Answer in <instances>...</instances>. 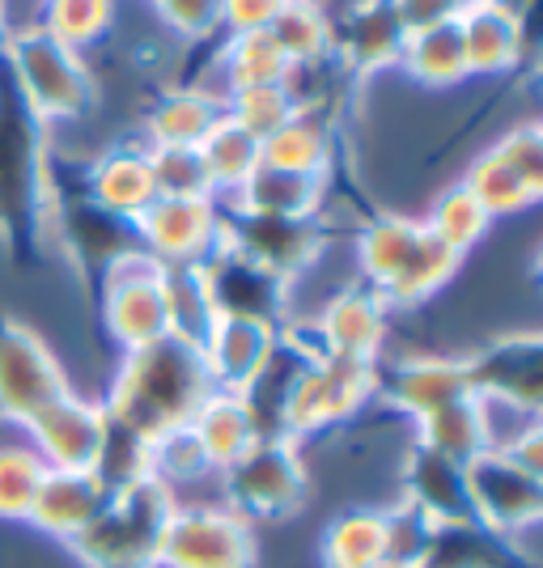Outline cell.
Returning <instances> with one entry per match:
<instances>
[{
  "label": "cell",
  "mask_w": 543,
  "mask_h": 568,
  "mask_svg": "<svg viewBox=\"0 0 543 568\" xmlns=\"http://www.w3.org/2000/svg\"><path fill=\"white\" fill-rule=\"evenodd\" d=\"M26 446L43 458L48 471H98L107 467V454L115 442V425L98 395L69 386L64 395L34 412L22 425Z\"/></svg>",
  "instance_id": "30bf717a"
},
{
  "label": "cell",
  "mask_w": 543,
  "mask_h": 568,
  "mask_svg": "<svg viewBox=\"0 0 543 568\" xmlns=\"http://www.w3.org/2000/svg\"><path fill=\"white\" fill-rule=\"evenodd\" d=\"M4 30H9V4L0 0V39H4Z\"/></svg>",
  "instance_id": "f35d334b"
},
{
  "label": "cell",
  "mask_w": 543,
  "mask_h": 568,
  "mask_svg": "<svg viewBox=\"0 0 543 568\" xmlns=\"http://www.w3.org/2000/svg\"><path fill=\"white\" fill-rule=\"evenodd\" d=\"M421 225H425V234H433L442 246H450L459 260H467L472 251H480V246L489 242L496 221L480 209V200H475L463 183H450V187L429 195Z\"/></svg>",
  "instance_id": "f546056e"
},
{
  "label": "cell",
  "mask_w": 543,
  "mask_h": 568,
  "mask_svg": "<svg viewBox=\"0 0 543 568\" xmlns=\"http://www.w3.org/2000/svg\"><path fill=\"white\" fill-rule=\"evenodd\" d=\"M386 568H429V565H386Z\"/></svg>",
  "instance_id": "ab89813d"
},
{
  "label": "cell",
  "mask_w": 543,
  "mask_h": 568,
  "mask_svg": "<svg viewBox=\"0 0 543 568\" xmlns=\"http://www.w3.org/2000/svg\"><path fill=\"white\" fill-rule=\"evenodd\" d=\"M335 144H340L335 115L298 106L293 119H289L284 128H276V132L260 144V153H263V166L293 170V174H314V179H331Z\"/></svg>",
  "instance_id": "484cf974"
},
{
  "label": "cell",
  "mask_w": 543,
  "mask_h": 568,
  "mask_svg": "<svg viewBox=\"0 0 543 568\" xmlns=\"http://www.w3.org/2000/svg\"><path fill=\"white\" fill-rule=\"evenodd\" d=\"M119 22V0H43L39 26L77 55H94L111 43Z\"/></svg>",
  "instance_id": "4dcf8cb0"
},
{
  "label": "cell",
  "mask_w": 543,
  "mask_h": 568,
  "mask_svg": "<svg viewBox=\"0 0 543 568\" xmlns=\"http://www.w3.org/2000/svg\"><path fill=\"white\" fill-rule=\"evenodd\" d=\"M209 72H213L217 98H230L238 90H255V85H281L289 77V60L281 55L276 39L268 30H251V34H221L209 55Z\"/></svg>",
  "instance_id": "d4e9b609"
},
{
  "label": "cell",
  "mask_w": 543,
  "mask_h": 568,
  "mask_svg": "<svg viewBox=\"0 0 543 568\" xmlns=\"http://www.w3.org/2000/svg\"><path fill=\"white\" fill-rule=\"evenodd\" d=\"M284 0H221V34H251L276 22Z\"/></svg>",
  "instance_id": "8d00e7d4"
},
{
  "label": "cell",
  "mask_w": 543,
  "mask_h": 568,
  "mask_svg": "<svg viewBox=\"0 0 543 568\" xmlns=\"http://www.w3.org/2000/svg\"><path fill=\"white\" fill-rule=\"evenodd\" d=\"M395 72H400L408 85L425 90V94H454V90L472 85L459 26L438 22V26H425V30H408Z\"/></svg>",
  "instance_id": "603a6c76"
},
{
  "label": "cell",
  "mask_w": 543,
  "mask_h": 568,
  "mask_svg": "<svg viewBox=\"0 0 543 568\" xmlns=\"http://www.w3.org/2000/svg\"><path fill=\"white\" fill-rule=\"evenodd\" d=\"M179 497L153 475L119 479L98 518L69 544L81 568H158V544Z\"/></svg>",
  "instance_id": "277c9868"
},
{
  "label": "cell",
  "mask_w": 543,
  "mask_h": 568,
  "mask_svg": "<svg viewBox=\"0 0 543 568\" xmlns=\"http://www.w3.org/2000/svg\"><path fill=\"white\" fill-rule=\"evenodd\" d=\"M421 246H425L421 216L403 213V209L365 213L356 221L353 234H349V260H353L356 284H365L379 297H386L408 276V267L416 263Z\"/></svg>",
  "instance_id": "e0dca14e"
},
{
  "label": "cell",
  "mask_w": 543,
  "mask_h": 568,
  "mask_svg": "<svg viewBox=\"0 0 543 568\" xmlns=\"http://www.w3.org/2000/svg\"><path fill=\"white\" fill-rule=\"evenodd\" d=\"M0 69L9 77L18 106L34 119L39 132L90 123L102 106L94 60L51 39L39 22L18 26L0 39Z\"/></svg>",
  "instance_id": "7a4b0ae2"
},
{
  "label": "cell",
  "mask_w": 543,
  "mask_h": 568,
  "mask_svg": "<svg viewBox=\"0 0 543 568\" xmlns=\"http://www.w3.org/2000/svg\"><path fill=\"white\" fill-rule=\"evenodd\" d=\"M463 484V514L472 526L489 530L493 539L514 544L519 535H535L543 521V475L519 467L501 450L475 454L459 467Z\"/></svg>",
  "instance_id": "9c48e42d"
},
{
  "label": "cell",
  "mask_w": 543,
  "mask_h": 568,
  "mask_svg": "<svg viewBox=\"0 0 543 568\" xmlns=\"http://www.w3.org/2000/svg\"><path fill=\"white\" fill-rule=\"evenodd\" d=\"M331 195V179L314 174H293V170L255 166L247 174V183L221 200L230 216H251V221H314L323 213Z\"/></svg>",
  "instance_id": "ffe728a7"
},
{
  "label": "cell",
  "mask_w": 543,
  "mask_h": 568,
  "mask_svg": "<svg viewBox=\"0 0 543 568\" xmlns=\"http://www.w3.org/2000/svg\"><path fill=\"white\" fill-rule=\"evenodd\" d=\"M281 348V318L242 314V310H221L200 339V356L213 378V390H230V395H255L260 382L272 374Z\"/></svg>",
  "instance_id": "4fadbf2b"
},
{
  "label": "cell",
  "mask_w": 543,
  "mask_h": 568,
  "mask_svg": "<svg viewBox=\"0 0 543 568\" xmlns=\"http://www.w3.org/2000/svg\"><path fill=\"white\" fill-rule=\"evenodd\" d=\"M107 493H111V484L98 471H48L26 526H34L39 535L69 547L98 518V509L107 505Z\"/></svg>",
  "instance_id": "7402d4cb"
},
{
  "label": "cell",
  "mask_w": 543,
  "mask_h": 568,
  "mask_svg": "<svg viewBox=\"0 0 543 568\" xmlns=\"http://www.w3.org/2000/svg\"><path fill=\"white\" fill-rule=\"evenodd\" d=\"M217 497L251 526L298 518L310 500V467L302 442L268 428L263 437H255V446H247L217 475Z\"/></svg>",
  "instance_id": "5b68a950"
},
{
  "label": "cell",
  "mask_w": 543,
  "mask_h": 568,
  "mask_svg": "<svg viewBox=\"0 0 543 568\" xmlns=\"http://www.w3.org/2000/svg\"><path fill=\"white\" fill-rule=\"evenodd\" d=\"M472 395H496L540 407V335L505 332L484 339L480 348L463 353Z\"/></svg>",
  "instance_id": "44dd1931"
},
{
  "label": "cell",
  "mask_w": 543,
  "mask_h": 568,
  "mask_svg": "<svg viewBox=\"0 0 543 568\" xmlns=\"http://www.w3.org/2000/svg\"><path fill=\"white\" fill-rule=\"evenodd\" d=\"M501 4H522V9H526V0H501Z\"/></svg>",
  "instance_id": "60d3db41"
},
{
  "label": "cell",
  "mask_w": 543,
  "mask_h": 568,
  "mask_svg": "<svg viewBox=\"0 0 543 568\" xmlns=\"http://www.w3.org/2000/svg\"><path fill=\"white\" fill-rule=\"evenodd\" d=\"M81 187L86 204L94 213L111 216L119 225H137V216L158 200L153 166H149V149L137 136H115L98 149L94 158L81 166Z\"/></svg>",
  "instance_id": "2e32d148"
},
{
  "label": "cell",
  "mask_w": 543,
  "mask_h": 568,
  "mask_svg": "<svg viewBox=\"0 0 543 568\" xmlns=\"http://www.w3.org/2000/svg\"><path fill=\"white\" fill-rule=\"evenodd\" d=\"M459 39L467 55L472 81H501L514 77L526 64L531 51V26L522 4H501V0H472L459 18Z\"/></svg>",
  "instance_id": "ac0fdd59"
},
{
  "label": "cell",
  "mask_w": 543,
  "mask_h": 568,
  "mask_svg": "<svg viewBox=\"0 0 543 568\" xmlns=\"http://www.w3.org/2000/svg\"><path fill=\"white\" fill-rule=\"evenodd\" d=\"M298 111V102L289 94V85H255V90H238L225 98V119L238 123L242 132H251L255 141H268L276 128H284Z\"/></svg>",
  "instance_id": "e575fe53"
},
{
  "label": "cell",
  "mask_w": 543,
  "mask_h": 568,
  "mask_svg": "<svg viewBox=\"0 0 543 568\" xmlns=\"http://www.w3.org/2000/svg\"><path fill=\"white\" fill-rule=\"evenodd\" d=\"M379 399V365L344 361V356L314 353L289 356V374L281 378L268 428L293 442L323 437L331 428L353 425L370 403Z\"/></svg>",
  "instance_id": "3957f363"
},
{
  "label": "cell",
  "mask_w": 543,
  "mask_h": 568,
  "mask_svg": "<svg viewBox=\"0 0 543 568\" xmlns=\"http://www.w3.org/2000/svg\"><path fill=\"white\" fill-rule=\"evenodd\" d=\"M472 395L467 361L446 353H400L382 356L379 365V399L386 412L403 416L408 425L429 416L433 407Z\"/></svg>",
  "instance_id": "9a60e30c"
},
{
  "label": "cell",
  "mask_w": 543,
  "mask_h": 568,
  "mask_svg": "<svg viewBox=\"0 0 543 568\" xmlns=\"http://www.w3.org/2000/svg\"><path fill=\"white\" fill-rule=\"evenodd\" d=\"M132 242L162 267H200L225 242V204L217 195H158L137 216Z\"/></svg>",
  "instance_id": "7c38bea8"
},
{
  "label": "cell",
  "mask_w": 543,
  "mask_h": 568,
  "mask_svg": "<svg viewBox=\"0 0 543 568\" xmlns=\"http://www.w3.org/2000/svg\"><path fill=\"white\" fill-rule=\"evenodd\" d=\"M391 310L374 288L349 284L340 293H331L323 306L310 314L306 323H298L310 335V348L344 361H365L382 365L386 344H391Z\"/></svg>",
  "instance_id": "5bb4252c"
},
{
  "label": "cell",
  "mask_w": 543,
  "mask_h": 568,
  "mask_svg": "<svg viewBox=\"0 0 543 568\" xmlns=\"http://www.w3.org/2000/svg\"><path fill=\"white\" fill-rule=\"evenodd\" d=\"M188 428L217 475L225 471L247 446H255V437L268 433L260 407L247 395H230V390H213L209 399L200 403V412L191 416Z\"/></svg>",
  "instance_id": "cb8c5ba5"
},
{
  "label": "cell",
  "mask_w": 543,
  "mask_h": 568,
  "mask_svg": "<svg viewBox=\"0 0 543 568\" xmlns=\"http://www.w3.org/2000/svg\"><path fill=\"white\" fill-rule=\"evenodd\" d=\"M213 395L200 344L183 335H162L137 353H119V365L98 395L115 433L132 442H153L170 428H188L200 403Z\"/></svg>",
  "instance_id": "6da1fadb"
},
{
  "label": "cell",
  "mask_w": 543,
  "mask_h": 568,
  "mask_svg": "<svg viewBox=\"0 0 543 568\" xmlns=\"http://www.w3.org/2000/svg\"><path fill=\"white\" fill-rule=\"evenodd\" d=\"M459 183L493 221H514L543 200V132L535 119H514L463 166Z\"/></svg>",
  "instance_id": "52a82bcc"
},
{
  "label": "cell",
  "mask_w": 543,
  "mask_h": 568,
  "mask_svg": "<svg viewBox=\"0 0 543 568\" xmlns=\"http://www.w3.org/2000/svg\"><path fill=\"white\" fill-rule=\"evenodd\" d=\"M416 450L446 463V467H467L475 454H484V425H480V403L475 395L433 407L429 416L412 420Z\"/></svg>",
  "instance_id": "83f0119b"
},
{
  "label": "cell",
  "mask_w": 543,
  "mask_h": 568,
  "mask_svg": "<svg viewBox=\"0 0 543 568\" xmlns=\"http://www.w3.org/2000/svg\"><path fill=\"white\" fill-rule=\"evenodd\" d=\"M144 9L179 48H213L221 39V0H144Z\"/></svg>",
  "instance_id": "836d02e7"
},
{
  "label": "cell",
  "mask_w": 543,
  "mask_h": 568,
  "mask_svg": "<svg viewBox=\"0 0 543 568\" xmlns=\"http://www.w3.org/2000/svg\"><path fill=\"white\" fill-rule=\"evenodd\" d=\"M255 526L221 497L179 500L158 544V568H255Z\"/></svg>",
  "instance_id": "ba28073f"
},
{
  "label": "cell",
  "mask_w": 543,
  "mask_h": 568,
  "mask_svg": "<svg viewBox=\"0 0 543 568\" xmlns=\"http://www.w3.org/2000/svg\"><path fill=\"white\" fill-rule=\"evenodd\" d=\"M195 149L204 158V170H209V183H213L217 200H230L247 183V174L263 162L260 141L251 132H242L238 123H230V119H221Z\"/></svg>",
  "instance_id": "1f68e13d"
},
{
  "label": "cell",
  "mask_w": 543,
  "mask_h": 568,
  "mask_svg": "<svg viewBox=\"0 0 543 568\" xmlns=\"http://www.w3.org/2000/svg\"><path fill=\"white\" fill-rule=\"evenodd\" d=\"M43 458L22 442H0V521H26L43 484Z\"/></svg>",
  "instance_id": "d6a6232c"
},
{
  "label": "cell",
  "mask_w": 543,
  "mask_h": 568,
  "mask_svg": "<svg viewBox=\"0 0 543 568\" xmlns=\"http://www.w3.org/2000/svg\"><path fill=\"white\" fill-rule=\"evenodd\" d=\"M323 568H386L391 565V521L386 509H344L319 539Z\"/></svg>",
  "instance_id": "4316f807"
},
{
  "label": "cell",
  "mask_w": 543,
  "mask_h": 568,
  "mask_svg": "<svg viewBox=\"0 0 543 568\" xmlns=\"http://www.w3.org/2000/svg\"><path fill=\"white\" fill-rule=\"evenodd\" d=\"M69 386V365L56 356L48 335L13 314H0V425L22 428Z\"/></svg>",
  "instance_id": "8fae6325"
},
{
  "label": "cell",
  "mask_w": 543,
  "mask_h": 568,
  "mask_svg": "<svg viewBox=\"0 0 543 568\" xmlns=\"http://www.w3.org/2000/svg\"><path fill=\"white\" fill-rule=\"evenodd\" d=\"M221 119H225V98H217L195 81H170L149 94L132 136L144 149H174V144L195 149Z\"/></svg>",
  "instance_id": "d6986e66"
},
{
  "label": "cell",
  "mask_w": 543,
  "mask_h": 568,
  "mask_svg": "<svg viewBox=\"0 0 543 568\" xmlns=\"http://www.w3.org/2000/svg\"><path fill=\"white\" fill-rule=\"evenodd\" d=\"M98 323L119 353H137L170 335L165 267L137 242L98 263Z\"/></svg>",
  "instance_id": "8992f818"
},
{
  "label": "cell",
  "mask_w": 543,
  "mask_h": 568,
  "mask_svg": "<svg viewBox=\"0 0 543 568\" xmlns=\"http://www.w3.org/2000/svg\"><path fill=\"white\" fill-rule=\"evenodd\" d=\"M149 166H153L158 195H213V183H209L200 149H188V144L149 149Z\"/></svg>",
  "instance_id": "d590c367"
},
{
  "label": "cell",
  "mask_w": 543,
  "mask_h": 568,
  "mask_svg": "<svg viewBox=\"0 0 543 568\" xmlns=\"http://www.w3.org/2000/svg\"><path fill=\"white\" fill-rule=\"evenodd\" d=\"M472 0H391L403 30H425L438 22H454Z\"/></svg>",
  "instance_id": "74e56055"
},
{
  "label": "cell",
  "mask_w": 543,
  "mask_h": 568,
  "mask_svg": "<svg viewBox=\"0 0 543 568\" xmlns=\"http://www.w3.org/2000/svg\"><path fill=\"white\" fill-rule=\"evenodd\" d=\"M268 34L276 39L289 69H314L335 60V18L328 0H284Z\"/></svg>",
  "instance_id": "f1b7e54d"
}]
</instances>
